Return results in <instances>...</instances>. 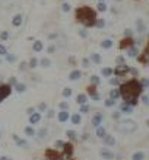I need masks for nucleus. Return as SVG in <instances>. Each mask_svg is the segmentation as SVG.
Instances as JSON below:
<instances>
[{
	"label": "nucleus",
	"mask_w": 149,
	"mask_h": 160,
	"mask_svg": "<svg viewBox=\"0 0 149 160\" xmlns=\"http://www.w3.org/2000/svg\"><path fill=\"white\" fill-rule=\"evenodd\" d=\"M43 42H41V41H35L34 42V45H32V50H34L35 51V52H40V51H41V50H43Z\"/></svg>",
	"instance_id": "nucleus-22"
},
{
	"label": "nucleus",
	"mask_w": 149,
	"mask_h": 160,
	"mask_svg": "<svg viewBox=\"0 0 149 160\" xmlns=\"http://www.w3.org/2000/svg\"><path fill=\"white\" fill-rule=\"evenodd\" d=\"M15 89H16L19 93H24L26 90V86L24 83H16V84H15Z\"/></svg>",
	"instance_id": "nucleus-27"
},
{
	"label": "nucleus",
	"mask_w": 149,
	"mask_h": 160,
	"mask_svg": "<svg viewBox=\"0 0 149 160\" xmlns=\"http://www.w3.org/2000/svg\"><path fill=\"white\" fill-rule=\"evenodd\" d=\"M44 160H47V159H44Z\"/></svg>",
	"instance_id": "nucleus-64"
},
{
	"label": "nucleus",
	"mask_w": 149,
	"mask_h": 160,
	"mask_svg": "<svg viewBox=\"0 0 149 160\" xmlns=\"http://www.w3.org/2000/svg\"><path fill=\"white\" fill-rule=\"evenodd\" d=\"M26 66H28V64H26V63H21V66H19V68H21V70H25V68H26Z\"/></svg>",
	"instance_id": "nucleus-59"
},
{
	"label": "nucleus",
	"mask_w": 149,
	"mask_h": 160,
	"mask_svg": "<svg viewBox=\"0 0 149 160\" xmlns=\"http://www.w3.org/2000/svg\"><path fill=\"white\" fill-rule=\"evenodd\" d=\"M129 66H126V63L124 64H120L119 67H115L114 70H113V73L114 74H117V76H123V74H126V73H129Z\"/></svg>",
	"instance_id": "nucleus-5"
},
{
	"label": "nucleus",
	"mask_w": 149,
	"mask_h": 160,
	"mask_svg": "<svg viewBox=\"0 0 149 160\" xmlns=\"http://www.w3.org/2000/svg\"><path fill=\"white\" fill-rule=\"evenodd\" d=\"M0 160H10V159H9V157H6V156H2V157H0Z\"/></svg>",
	"instance_id": "nucleus-62"
},
{
	"label": "nucleus",
	"mask_w": 149,
	"mask_h": 160,
	"mask_svg": "<svg viewBox=\"0 0 149 160\" xmlns=\"http://www.w3.org/2000/svg\"><path fill=\"white\" fill-rule=\"evenodd\" d=\"M63 148H64V154H67V156H72V154H73V146H72V144L64 143L63 144Z\"/></svg>",
	"instance_id": "nucleus-14"
},
{
	"label": "nucleus",
	"mask_w": 149,
	"mask_h": 160,
	"mask_svg": "<svg viewBox=\"0 0 149 160\" xmlns=\"http://www.w3.org/2000/svg\"><path fill=\"white\" fill-rule=\"evenodd\" d=\"M119 117H120V112H115V114H113V118H114V119H117Z\"/></svg>",
	"instance_id": "nucleus-60"
},
{
	"label": "nucleus",
	"mask_w": 149,
	"mask_h": 160,
	"mask_svg": "<svg viewBox=\"0 0 149 160\" xmlns=\"http://www.w3.org/2000/svg\"><path fill=\"white\" fill-rule=\"evenodd\" d=\"M135 45V41H133L132 38H126L121 41V44H120V48H129V47Z\"/></svg>",
	"instance_id": "nucleus-9"
},
{
	"label": "nucleus",
	"mask_w": 149,
	"mask_h": 160,
	"mask_svg": "<svg viewBox=\"0 0 149 160\" xmlns=\"http://www.w3.org/2000/svg\"><path fill=\"white\" fill-rule=\"evenodd\" d=\"M136 29H137V32H139V34H143V32L146 31V25L143 23V21H142V19H137V21H136Z\"/></svg>",
	"instance_id": "nucleus-8"
},
{
	"label": "nucleus",
	"mask_w": 149,
	"mask_h": 160,
	"mask_svg": "<svg viewBox=\"0 0 149 160\" xmlns=\"http://www.w3.org/2000/svg\"><path fill=\"white\" fill-rule=\"evenodd\" d=\"M137 130V124L133 119H124L117 124V131L123 132V134H133Z\"/></svg>",
	"instance_id": "nucleus-3"
},
{
	"label": "nucleus",
	"mask_w": 149,
	"mask_h": 160,
	"mask_svg": "<svg viewBox=\"0 0 149 160\" xmlns=\"http://www.w3.org/2000/svg\"><path fill=\"white\" fill-rule=\"evenodd\" d=\"M88 111H89V106H88V105H82V108H81V112H82V114H86Z\"/></svg>",
	"instance_id": "nucleus-46"
},
{
	"label": "nucleus",
	"mask_w": 149,
	"mask_h": 160,
	"mask_svg": "<svg viewBox=\"0 0 149 160\" xmlns=\"http://www.w3.org/2000/svg\"><path fill=\"white\" fill-rule=\"evenodd\" d=\"M81 76H82V73L79 72V70H73V72L69 74V79L70 80H77V79H81Z\"/></svg>",
	"instance_id": "nucleus-18"
},
{
	"label": "nucleus",
	"mask_w": 149,
	"mask_h": 160,
	"mask_svg": "<svg viewBox=\"0 0 149 160\" xmlns=\"http://www.w3.org/2000/svg\"><path fill=\"white\" fill-rule=\"evenodd\" d=\"M91 82H92L94 84H98L99 83V77L98 76H92L91 77Z\"/></svg>",
	"instance_id": "nucleus-44"
},
{
	"label": "nucleus",
	"mask_w": 149,
	"mask_h": 160,
	"mask_svg": "<svg viewBox=\"0 0 149 160\" xmlns=\"http://www.w3.org/2000/svg\"><path fill=\"white\" fill-rule=\"evenodd\" d=\"M117 63L124 64V58H123V57H117Z\"/></svg>",
	"instance_id": "nucleus-57"
},
{
	"label": "nucleus",
	"mask_w": 149,
	"mask_h": 160,
	"mask_svg": "<svg viewBox=\"0 0 149 160\" xmlns=\"http://www.w3.org/2000/svg\"><path fill=\"white\" fill-rule=\"evenodd\" d=\"M114 105H115V101H113V99H110V98L105 101V106H108V108H111V106H114Z\"/></svg>",
	"instance_id": "nucleus-40"
},
{
	"label": "nucleus",
	"mask_w": 149,
	"mask_h": 160,
	"mask_svg": "<svg viewBox=\"0 0 149 160\" xmlns=\"http://www.w3.org/2000/svg\"><path fill=\"white\" fill-rule=\"evenodd\" d=\"M101 124H102V115L97 114L94 118H92V125L94 127H101Z\"/></svg>",
	"instance_id": "nucleus-10"
},
{
	"label": "nucleus",
	"mask_w": 149,
	"mask_h": 160,
	"mask_svg": "<svg viewBox=\"0 0 149 160\" xmlns=\"http://www.w3.org/2000/svg\"><path fill=\"white\" fill-rule=\"evenodd\" d=\"M63 141H60V140H59V141H56V147H61V146H63Z\"/></svg>",
	"instance_id": "nucleus-58"
},
{
	"label": "nucleus",
	"mask_w": 149,
	"mask_h": 160,
	"mask_svg": "<svg viewBox=\"0 0 149 160\" xmlns=\"http://www.w3.org/2000/svg\"><path fill=\"white\" fill-rule=\"evenodd\" d=\"M37 64H38V60L35 58V57H32V58L29 60V63H28V67L35 68V67H37Z\"/></svg>",
	"instance_id": "nucleus-33"
},
{
	"label": "nucleus",
	"mask_w": 149,
	"mask_h": 160,
	"mask_svg": "<svg viewBox=\"0 0 149 160\" xmlns=\"http://www.w3.org/2000/svg\"><path fill=\"white\" fill-rule=\"evenodd\" d=\"M13 138H15V141H16V144L19 146V147H28V141H25V140H21L18 135H13Z\"/></svg>",
	"instance_id": "nucleus-16"
},
{
	"label": "nucleus",
	"mask_w": 149,
	"mask_h": 160,
	"mask_svg": "<svg viewBox=\"0 0 149 160\" xmlns=\"http://www.w3.org/2000/svg\"><path fill=\"white\" fill-rule=\"evenodd\" d=\"M88 93H89L91 96H92V95H95V86H89V88H88Z\"/></svg>",
	"instance_id": "nucleus-45"
},
{
	"label": "nucleus",
	"mask_w": 149,
	"mask_h": 160,
	"mask_svg": "<svg viewBox=\"0 0 149 160\" xmlns=\"http://www.w3.org/2000/svg\"><path fill=\"white\" fill-rule=\"evenodd\" d=\"M26 112H28L29 115H32L35 112V109H34V108H28V109H26Z\"/></svg>",
	"instance_id": "nucleus-56"
},
{
	"label": "nucleus",
	"mask_w": 149,
	"mask_h": 160,
	"mask_svg": "<svg viewBox=\"0 0 149 160\" xmlns=\"http://www.w3.org/2000/svg\"><path fill=\"white\" fill-rule=\"evenodd\" d=\"M110 84H119V77H113V79H110Z\"/></svg>",
	"instance_id": "nucleus-47"
},
{
	"label": "nucleus",
	"mask_w": 149,
	"mask_h": 160,
	"mask_svg": "<svg viewBox=\"0 0 149 160\" xmlns=\"http://www.w3.org/2000/svg\"><path fill=\"white\" fill-rule=\"evenodd\" d=\"M120 98V90L119 89H111L110 90V99L115 101V99H119Z\"/></svg>",
	"instance_id": "nucleus-17"
},
{
	"label": "nucleus",
	"mask_w": 149,
	"mask_h": 160,
	"mask_svg": "<svg viewBox=\"0 0 149 160\" xmlns=\"http://www.w3.org/2000/svg\"><path fill=\"white\" fill-rule=\"evenodd\" d=\"M129 72L132 73L133 76H137V70H136V68H130V70H129Z\"/></svg>",
	"instance_id": "nucleus-55"
},
{
	"label": "nucleus",
	"mask_w": 149,
	"mask_h": 160,
	"mask_svg": "<svg viewBox=\"0 0 149 160\" xmlns=\"http://www.w3.org/2000/svg\"><path fill=\"white\" fill-rule=\"evenodd\" d=\"M45 137H47V128H41V130L38 131V138L44 140Z\"/></svg>",
	"instance_id": "nucleus-30"
},
{
	"label": "nucleus",
	"mask_w": 149,
	"mask_h": 160,
	"mask_svg": "<svg viewBox=\"0 0 149 160\" xmlns=\"http://www.w3.org/2000/svg\"><path fill=\"white\" fill-rule=\"evenodd\" d=\"M60 109H61V111H67L69 109V103H67V102H60Z\"/></svg>",
	"instance_id": "nucleus-39"
},
{
	"label": "nucleus",
	"mask_w": 149,
	"mask_h": 160,
	"mask_svg": "<svg viewBox=\"0 0 149 160\" xmlns=\"http://www.w3.org/2000/svg\"><path fill=\"white\" fill-rule=\"evenodd\" d=\"M99 2H104V0H99Z\"/></svg>",
	"instance_id": "nucleus-63"
},
{
	"label": "nucleus",
	"mask_w": 149,
	"mask_h": 160,
	"mask_svg": "<svg viewBox=\"0 0 149 160\" xmlns=\"http://www.w3.org/2000/svg\"><path fill=\"white\" fill-rule=\"evenodd\" d=\"M99 154H101V157L104 160H113L114 159V153L110 152V150H107V148H102L101 152H99Z\"/></svg>",
	"instance_id": "nucleus-6"
},
{
	"label": "nucleus",
	"mask_w": 149,
	"mask_h": 160,
	"mask_svg": "<svg viewBox=\"0 0 149 160\" xmlns=\"http://www.w3.org/2000/svg\"><path fill=\"white\" fill-rule=\"evenodd\" d=\"M54 160H73L72 156H67V154H57Z\"/></svg>",
	"instance_id": "nucleus-32"
},
{
	"label": "nucleus",
	"mask_w": 149,
	"mask_h": 160,
	"mask_svg": "<svg viewBox=\"0 0 149 160\" xmlns=\"http://www.w3.org/2000/svg\"><path fill=\"white\" fill-rule=\"evenodd\" d=\"M79 34H81L82 38H86V37H88V32H86L85 29H81V31H79Z\"/></svg>",
	"instance_id": "nucleus-49"
},
{
	"label": "nucleus",
	"mask_w": 149,
	"mask_h": 160,
	"mask_svg": "<svg viewBox=\"0 0 149 160\" xmlns=\"http://www.w3.org/2000/svg\"><path fill=\"white\" fill-rule=\"evenodd\" d=\"M12 25L13 26H21L22 25V15H16V16H13Z\"/></svg>",
	"instance_id": "nucleus-15"
},
{
	"label": "nucleus",
	"mask_w": 149,
	"mask_h": 160,
	"mask_svg": "<svg viewBox=\"0 0 149 160\" xmlns=\"http://www.w3.org/2000/svg\"><path fill=\"white\" fill-rule=\"evenodd\" d=\"M72 124L73 125H77V124H81V121H82V118H81V115L79 114H75V115H72Z\"/></svg>",
	"instance_id": "nucleus-23"
},
{
	"label": "nucleus",
	"mask_w": 149,
	"mask_h": 160,
	"mask_svg": "<svg viewBox=\"0 0 149 160\" xmlns=\"http://www.w3.org/2000/svg\"><path fill=\"white\" fill-rule=\"evenodd\" d=\"M69 119V112L67 111H60L59 112V121L60 122H66Z\"/></svg>",
	"instance_id": "nucleus-13"
},
{
	"label": "nucleus",
	"mask_w": 149,
	"mask_h": 160,
	"mask_svg": "<svg viewBox=\"0 0 149 160\" xmlns=\"http://www.w3.org/2000/svg\"><path fill=\"white\" fill-rule=\"evenodd\" d=\"M76 102L79 103V105H86V102H88V98H86V95H77Z\"/></svg>",
	"instance_id": "nucleus-19"
},
{
	"label": "nucleus",
	"mask_w": 149,
	"mask_h": 160,
	"mask_svg": "<svg viewBox=\"0 0 149 160\" xmlns=\"http://www.w3.org/2000/svg\"><path fill=\"white\" fill-rule=\"evenodd\" d=\"M132 160H145V153H143V152H136V153H133Z\"/></svg>",
	"instance_id": "nucleus-20"
},
{
	"label": "nucleus",
	"mask_w": 149,
	"mask_h": 160,
	"mask_svg": "<svg viewBox=\"0 0 149 160\" xmlns=\"http://www.w3.org/2000/svg\"><path fill=\"white\" fill-rule=\"evenodd\" d=\"M38 109H40V111H43V112H44V111L47 109V105H45V103H40V105H38Z\"/></svg>",
	"instance_id": "nucleus-50"
},
{
	"label": "nucleus",
	"mask_w": 149,
	"mask_h": 160,
	"mask_svg": "<svg viewBox=\"0 0 149 160\" xmlns=\"http://www.w3.org/2000/svg\"><path fill=\"white\" fill-rule=\"evenodd\" d=\"M12 84H16V79L15 77H10V80H9V86H12Z\"/></svg>",
	"instance_id": "nucleus-52"
},
{
	"label": "nucleus",
	"mask_w": 149,
	"mask_h": 160,
	"mask_svg": "<svg viewBox=\"0 0 149 160\" xmlns=\"http://www.w3.org/2000/svg\"><path fill=\"white\" fill-rule=\"evenodd\" d=\"M0 38L3 39V41H6V39L9 38V34H8V32H6V31H3V32L0 34Z\"/></svg>",
	"instance_id": "nucleus-43"
},
{
	"label": "nucleus",
	"mask_w": 149,
	"mask_h": 160,
	"mask_svg": "<svg viewBox=\"0 0 149 160\" xmlns=\"http://www.w3.org/2000/svg\"><path fill=\"white\" fill-rule=\"evenodd\" d=\"M91 61H94L95 64H99V63H101V57H99V54H97V52H92V54H91Z\"/></svg>",
	"instance_id": "nucleus-24"
},
{
	"label": "nucleus",
	"mask_w": 149,
	"mask_h": 160,
	"mask_svg": "<svg viewBox=\"0 0 149 160\" xmlns=\"http://www.w3.org/2000/svg\"><path fill=\"white\" fill-rule=\"evenodd\" d=\"M40 119H41V114H38V112H34L32 115H29L31 124H37V122H40Z\"/></svg>",
	"instance_id": "nucleus-12"
},
{
	"label": "nucleus",
	"mask_w": 149,
	"mask_h": 160,
	"mask_svg": "<svg viewBox=\"0 0 149 160\" xmlns=\"http://www.w3.org/2000/svg\"><path fill=\"white\" fill-rule=\"evenodd\" d=\"M111 74H113V68H110V67H105V68H102V76H105V77H110Z\"/></svg>",
	"instance_id": "nucleus-31"
},
{
	"label": "nucleus",
	"mask_w": 149,
	"mask_h": 160,
	"mask_svg": "<svg viewBox=\"0 0 149 160\" xmlns=\"http://www.w3.org/2000/svg\"><path fill=\"white\" fill-rule=\"evenodd\" d=\"M61 10H63V12H69V10H70V6H69L67 3H64L63 6H61Z\"/></svg>",
	"instance_id": "nucleus-48"
},
{
	"label": "nucleus",
	"mask_w": 149,
	"mask_h": 160,
	"mask_svg": "<svg viewBox=\"0 0 149 160\" xmlns=\"http://www.w3.org/2000/svg\"><path fill=\"white\" fill-rule=\"evenodd\" d=\"M97 8H98L99 12H105V10H107V4H105V3H102V2H99Z\"/></svg>",
	"instance_id": "nucleus-36"
},
{
	"label": "nucleus",
	"mask_w": 149,
	"mask_h": 160,
	"mask_svg": "<svg viewBox=\"0 0 149 160\" xmlns=\"http://www.w3.org/2000/svg\"><path fill=\"white\" fill-rule=\"evenodd\" d=\"M6 54H8V50H6V47L0 44V55H6Z\"/></svg>",
	"instance_id": "nucleus-42"
},
{
	"label": "nucleus",
	"mask_w": 149,
	"mask_h": 160,
	"mask_svg": "<svg viewBox=\"0 0 149 160\" xmlns=\"http://www.w3.org/2000/svg\"><path fill=\"white\" fill-rule=\"evenodd\" d=\"M143 64H148V50H145L143 52H142V57L139 58Z\"/></svg>",
	"instance_id": "nucleus-34"
},
{
	"label": "nucleus",
	"mask_w": 149,
	"mask_h": 160,
	"mask_svg": "<svg viewBox=\"0 0 149 160\" xmlns=\"http://www.w3.org/2000/svg\"><path fill=\"white\" fill-rule=\"evenodd\" d=\"M104 143H105V146H114L115 144V138H114V135H105L104 137Z\"/></svg>",
	"instance_id": "nucleus-11"
},
{
	"label": "nucleus",
	"mask_w": 149,
	"mask_h": 160,
	"mask_svg": "<svg viewBox=\"0 0 149 160\" xmlns=\"http://www.w3.org/2000/svg\"><path fill=\"white\" fill-rule=\"evenodd\" d=\"M142 101H143V103H145V105H148V103H149V98L148 96H142Z\"/></svg>",
	"instance_id": "nucleus-54"
},
{
	"label": "nucleus",
	"mask_w": 149,
	"mask_h": 160,
	"mask_svg": "<svg viewBox=\"0 0 149 160\" xmlns=\"http://www.w3.org/2000/svg\"><path fill=\"white\" fill-rule=\"evenodd\" d=\"M82 64H83V67H89V61H88V58L82 60Z\"/></svg>",
	"instance_id": "nucleus-51"
},
{
	"label": "nucleus",
	"mask_w": 149,
	"mask_h": 160,
	"mask_svg": "<svg viewBox=\"0 0 149 160\" xmlns=\"http://www.w3.org/2000/svg\"><path fill=\"white\" fill-rule=\"evenodd\" d=\"M133 111V106H130L129 103H126V102H123L121 105H120V114H130Z\"/></svg>",
	"instance_id": "nucleus-7"
},
{
	"label": "nucleus",
	"mask_w": 149,
	"mask_h": 160,
	"mask_svg": "<svg viewBox=\"0 0 149 160\" xmlns=\"http://www.w3.org/2000/svg\"><path fill=\"white\" fill-rule=\"evenodd\" d=\"M66 135H67L70 140H76L77 138V132L76 131H73V130H69L67 132H66Z\"/></svg>",
	"instance_id": "nucleus-29"
},
{
	"label": "nucleus",
	"mask_w": 149,
	"mask_h": 160,
	"mask_svg": "<svg viewBox=\"0 0 149 160\" xmlns=\"http://www.w3.org/2000/svg\"><path fill=\"white\" fill-rule=\"evenodd\" d=\"M70 95H72V89L66 88V89H64V90H63V96H64V98H69V96H70Z\"/></svg>",
	"instance_id": "nucleus-41"
},
{
	"label": "nucleus",
	"mask_w": 149,
	"mask_h": 160,
	"mask_svg": "<svg viewBox=\"0 0 149 160\" xmlns=\"http://www.w3.org/2000/svg\"><path fill=\"white\" fill-rule=\"evenodd\" d=\"M25 134L28 135V137H34L37 132H35V130L32 128V127H26V128H25Z\"/></svg>",
	"instance_id": "nucleus-28"
},
{
	"label": "nucleus",
	"mask_w": 149,
	"mask_h": 160,
	"mask_svg": "<svg viewBox=\"0 0 149 160\" xmlns=\"http://www.w3.org/2000/svg\"><path fill=\"white\" fill-rule=\"evenodd\" d=\"M76 18L81 23H83L88 28L95 26V22H97V13H95V10L91 9V6H82V8L77 9Z\"/></svg>",
	"instance_id": "nucleus-2"
},
{
	"label": "nucleus",
	"mask_w": 149,
	"mask_h": 160,
	"mask_svg": "<svg viewBox=\"0 0 149 160\" xmlns=\"http://www.w3.org/2000/svg\"><path fill=\"white\" fill-rule=\"evenodd\" d=\"M40 64H41L43 67H50V66H51V61L48 58H43L41 61H40Z\"/></svg>",
	"instance_id": "nucleus-35"
},
{
	"label": "nucleus",
	"mask_w": 149,
	"mask_h": 160,
	"mask_svg": "<svg viewBox=\"0 0 149 160\" xmlns=\"http://www.w3.org/2000/svg\"><path fill=\"white\" fill-rule=\"evenodd\" d=\"M97 135H98L99 138H104V137L107 135L105 128H102V127H97Z\"/></svg>",
	"instance_id": "nucleus-25"
},
{
	"label": "nucleus",
	"mask_w": 149,
	"mask_h": 160,
	"mask_svg": "<svg viewBox=\"0 0 149 160\" xmlns=\"http://www.w3.org/2000/svg\"><path fill=\"white\" fill-rule=\"evenodd\" d=\"M130 35H132V29H126V31H124V37H127V38H129Z\"/></svg>",
	"instance_id": "nucleus-53"
},
{
	"label": "nucleus",
	"mask_w": 149,
	"mask_h": 160,
	"mask_svg": "<svg viewBox=\"0 0 149 160\" xmlns=\"http://www.w3.org/2000/svg\"><path fill=\"white\" fill-rule=\"evenodd\" d=\"M127 54H129V57H136V55H137V47H136V45L129 47Z\"/></svg>",
	"instance_id": "nucleus-21"
},
{
	"label": "nucleus",
	"mask_w": 149,
	"mask_h": 160,
	"mask_svg": "<svg viewBox=\"0 0 149 160\" xmlns=\"http://www.w3.org/2000/svg\"><path fill=\"white\" fill-rule=\"evenodd\" d=\"M120 96L124 99L126 103H129L130 106H136L137 105V96L143 92V88L139 80L133 79L129 80L126 83H123L120 86Z\"/></svg>",
	"instance_id": "nucleus-1"
},
{
	"label": "nucleus",
	"mask_w": 149,
	"mask_h": 160,
	"mask_svg": "<svg viewBox=\"0 0 149 160\" xmlns=\"http://www.w3.org/2000/svg\"><path fill=\"white\" fill-rule=\"evenodd\" d=\"M95 25L98 26V28H104V26H105V21H104V19H97Z\"/></svg>",
	"instance_id": "nucleus-38"
},
{
	"label": "nucleus",
	"mask_w": 149,
	"mask_h": 160,
	"mask_svg": "<svg viewBox=\"0 0 149 160\" xmlns=\"http://www.w3.org/2000/svg\"><path fill=\"white\" fill-rule=\"evenodd\" d=\"M54 51V45H50L48 47V52H53Z\"/></svg>",
	"instance_id": "nucleus-61"
},
{
	"label": "nucleus",
	"mask_w": 149,
	"mask_h": 160,
	"mask_svg": "<svg viewBox=\"0 0 149 160\" xmlns=\"http://www.w3.org/2000/svg\"><path fill=\"white\" fill-rule=\"evenodd\" d=\"M10 93H12V86H9V84L0 86V102L3 101L4 98H8Z\"/></svg>",
	"instance_id": "nucleus-4"
},
{
	"label": "nucleus",
	"mask_w": 149,
	"mask_h": 160,
	"mask_svg": "<svg viewBox=\"0 0 149 160\" xmlns=\"http://www.w3.org/2000/svg\"><path fill=\"white\" fill-rule=\"evenodd\" d=\"M101 47L102 48H105V50H108V48L113 47V41H111V39H104V41L101 42Z\"/></svg>",
	"instance_id": "nucleus-26"
},
{
	"label": "nucleus",
	"mask_w": 149,
	"mask_h": 160,
	"mask_svg": "<svg viewBox=\"0 0 149 160\" xmlns=\"http://www.w3.org/2000/svg\"><path fill=\"white\" fill-rule=\"evenodd\" d=\"M6 60H8L9 63H15V61H16V57L13 54H6Z\"/></svg>",
	"instance_id": "nucleus-37"
}]
</instances>
